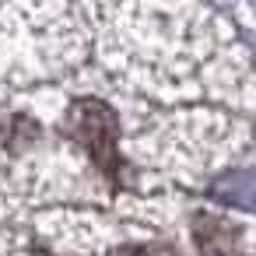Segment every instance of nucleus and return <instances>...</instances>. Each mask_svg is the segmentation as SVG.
Segmentation results:
<instances>
[{
    "mask_svg": "<svg viewBox=\"0 0 256 256\" xmlns=\"http://www.w3.org/2000/svg\"><path fill=\"white\" fill-rule=\"evenodd\" d=\"M70 134L74 140L88 151L92 165L102 168L109 179H120V120L109 106H102L98 98H81L70 109Z\"/></svg>",
    "mask_w": 256,
    "mask_h": 256,
    "instance_id": "obj_1",
    "label": "nucleus"
}]
</instances>
